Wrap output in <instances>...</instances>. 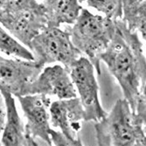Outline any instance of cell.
Returning a JSON list of instances; mask_svg holds the SVG:
<instances>
[{"mask_svg":"<svg viewBox=\"0 0 146 146\" xmlns=\"http://www.w3.org/2000/svg\"><path fill=\"white\" fill-rule=\"evenodd\" d=\"M116 33L100 60L120 85L124 99L134 113L146 117V60L143 44L137 33L116 19Z\"/></svg>","mask_w":146,"mask_h":146,"instance_id":"cell-1","label":"cell"},{"mask_svg":"<svg viewBox=\"0 0 146 146\" xmlns=\"http://www.w3.org/2000/svg\"><path fill=\"white\" fill-rule=\"evenodd\" d=\"M145 119L132 111L125 99H119L110 113L95 124L97 145L145 146Z\"/></svg>","mask_w":146,"mask_h":146,"instance_id":"cell-2","label":"cell"},{"mask_svg":"<svg viewBox=\"0 0 146 146\" xmlns=\"http://www.w3.org/2000/svg\"><path fill=\"white\" fill-rule=\"evenodd\" d=\"M64 30L69 33L76 49L91 61L96 73L100 75V57L116 33L115 20L95 14L83 8L75 22L71 25H66Z\"/></svg>","mask_w":146,"mask_h":146,"instance_id":"cell-3","label":"cell"},{"mask_svg":"<svg viewBox=\"0 0 146 146\" xmlns=\"http://www.w3.org/2000/svg\"><path fill=\"white\" fill-rule=\"evenodd\" d=\"M27 48L39 65L46 67L47 64L59 62L68 71L82 56L72 43L69 33L54 26L45 27L32 39Z\"/></svg>","mask_w":146,"mask_h":146,"instance_id":"cell-4","label":"cell"},{"mask_svg":"<svg viewBox=\"0 0 146 146\" xmlns=\"http://www.w3.org/2000/svg\"><path fill=\"white\" fill-rule=\"evenodd\" d=\"M69 73L84 109L85 122L100 121L108 112L103 110L100 102L95 67L88 58L81 56L73 64Z\"/></svg>","mask_w":146,"mask_h":146,"instance_id":"cell-5","label":"cell"},{"mask_svg":"<svg viewBox=\"0 0 146 146\" xmlns=\"http://www.w3.org/2000/svg\"><path fill=\"white\" fill-rule=\"evenodd\" d=\"M43 68L35 60L0 55V93L8 92L17 98L29 95L32 83Z\"/></svg>","mask_w":146,"mask_h":146,"instance_id":"cell-6","label":"cell"},{"mask_svg":"<svg viewBox=\"0 0 146 146\" xmlns=\"http://www.w3.org/2000/svg\"><path fill=\"white\" fill-rule=\"evenodd\" d=\"M50 124L67 137L72 145H83L79 132L85 122V112L79 97L59 99L49 107Z\"/></svg>","mask_w":146,"mask_h":146,"instance_id":"cell-7","label":"cell"},{"mask_svg":"<svg viewBox=\"0 0 146 146\" xmlns=\"http://www.w3.org/2000/svg\"><path fill=\"white\" fill-rule=\"evenodd\" d=\"M18 99L26 120L25 129L29 137L36 142L40 140L46 145H52L49 114L52 101L50 96L35 94L19 96Z\"/></svg>","mask_w":146,"mask_h":146,"instance_id":"cell-8","label":"cell"},{"mask_svg":"<svg viewBox=\"0 0 146 146\" xmlns=\"http://www.w3.org/2000/svg\"><path fill=\"white\" fill-rule=\"evenodd\" d=\"M0 24L17 40L28 47L32 39L46 27V18L43 6L38 0Z\"/></svg>","mask_w":146,"mask_h":146,"instance_id":"cell-9","label":"cell"},{"mask_svg":"<svg viewBox=\"0 0 146 146\" xmlns=\"http://www.w3.org/2000/svg\"><path fill=\"white\" fill-rule=\"evenodd\" d=\"M35 94L54 96L58 99L77 97L70 73L61 64L43 68L30 87L29 95Z\"/></svg>","mask_w":146,"mask_h":146,"instance_id":"cell-10","label":"cell"},{"mask_svg":"<svg viewBox=\"0 0 146 146\" xmlns=\"http://www.w3.org/2000/svg\"><path fill=\"white\" fill-rule=\"evenodd\" d=\"M5 100L6 109V118L0 145L5 146H37L38 142L33 140L27 134L25 124L18 112L16 102L11 94L8 92H1Z\"/></svg>","mask_w":146,"mask_h":146,"instance_id":"cell-11","label":"cell"},{"mask_svg":"<svg viewBox=\"0 0 146 146\" xmlns=\"http://www.w3.org/2000/svg\"><path fill=\"white\" fill-rule=\"evenodd\" d=\"M44 8L46 26L60 27L62 25H71L83 9L85 0H38Z\"/></svg>","mask_w":146,"mask_h":146,"instance_id":"cell-12","label":"cell"},{"mask_svg":"<svg viewBox=\"0 0 146 146\" xmlns=\"http://www.w3.org/2000/svg\"><path fill=\"white\" fill-rule=\"evenodd\" d=\"M122 20L130 31L137 33L145 41L146 0H123Z\"/></svg>","mask_w":146,"mask_h":146,"instance_id":"cell-13","label":"cell"},{"mask_svg":"<svg viewBox=\"0 0 146 146\" xmlns=\"http://www.w3.org/2000/svg\"><path fill=\"white\" fill-rule=\"evenodd\" d=\"M0 52L26 60H34L32 52L21 44L0 24Z\"/></svg>","mask_w":146,"mask_h":146,"instance_id":"cell-14","label":"cell"},{"mask_svg":"<svg viewBox=\"0 0 146 146\" xmlns=\"http://www.w3.org/2000/svg\"><path fill=\"white\" fill-rule=\"evenodd\" d=\"M88 5L102 13L104 17L113 20L121 19L123 16V0H85Z\"/></svg>","mask_w":146,"mask_h":146,"instance_id":"cell-15","label":"cell"},{"mask_svg":"<svg viewBox=\"0 0 146 146\" xmlns=\"http://www.w3.org/2000/svg\"><path fill=\"white\" fill-rule=\"evenodd\" d=\"M50 138L52 141V145L58 146H71V143L66 137L58 129H54L52 128L50 131Z\"/></svg>","mask_w":146,"mask_h":146,"instance_id":"cell-16","label":"cell"},{"mask_svg":"<svg viewBox=\"0 0 146 146\" xmlns=\"http://www.w3.org/2000/svg\"><path fill=\"white\" fill-rule=\"evenodd\" d=\"M5 118H6V109H5V100L0 93V134L2 133L5 124Z\"/></svg>","mask_w":146,"mask_h":146,"instance_id":"cell-17","label":"cell"}]
</instances>
